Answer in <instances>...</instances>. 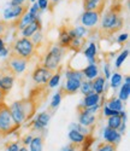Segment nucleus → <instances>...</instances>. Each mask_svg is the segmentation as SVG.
Here are the masks:
<instances>
[{
  "mask_svg": "<svg viewBox=\"0 0 130 151\" xmlns=\"http://www.w3.org/2000/svg\"><path fill=\"white\" fill-rule=\"evenodd\" d=\"M6 47H5V42H4V40H3V36H0V52L1 51H4Z\"/></svg>",
  "mask_w": 130,
  "mask_h": 151,
  "instance_id": "50",
  "label": "nucleus"
},
{
  "mask_svg": "<svg viewBox=\"0 0 130 151\" xmlns=\"http://www.w3.org/2000/svg\"><path fill=\"white\" fill-rule=\"evenodd\" d=\"M39 102L33 98V96H30L29 98H24L21 100H17V102H14L10 106V114L14 119V121L21 126L24 122L29 121L36 112V109L39 108Z\"/></svg>",
  "mask_w": 130,
  "mask_h": 151,
  "instance_id": "1",
  "label": "nucleus"
},
{
  "mask_svg": "<svg viewBox=\"0 0 130 151\" xmlns=\"http://www.w3.org/2000/svg\"><path fill=\"white\" fill-rule=\"evenodd\" d=\"M124 19L122 17V5L114 4L105 12L101 22V32H105V36H111L122 29Z\"/></svg>",
  "mask_w": 130,
  "mask_h": 151,
  "instance_id": "2",
  "label": "nucleus"
},
{
  "mask_svg": "<svg viewBox=\"0 0 130 151\" xmlns=\"http://www.w3.org/2000/svg\"><path fill=\"white\" fill-rule=\"evenodd\" d=\"M86 137H87V135L80 133L79 131H76V129H74V128L69 132V139H70L71 143H74V144H81V143H83V142L86 140Z\"/></svg>",
  "mask_w": 130,
  "mask_h": 151,
  "instance_id": "21",
  "label": "nucleus"
},
{
  "mask_svg": "<svg viewBox=\"0 0 130 151\" xmlns=\"http://www.w3.org/2000/svg\"><path fill=\"white\" fill-rule=\"evenodd\" d=\"M28 0H11V6H17V5H25Z\"/></svg>",
  "mask_w": 130,
  "mask_h": 151,
  "instance_id": "42",
  "label": "nucleus"
},
{
  "mask_svg": "<svg viewBox=\"0 0 130 151\" xmlns=\"http://www.w3.org/2000/svg\"><path fill=\"white\" fill-rule=\"evenodd\" d=\"M74 29V35H75V37H82L87 34V29H86V27H76V28H72Z\"/></svg>",
  "mask_w": 130,
  "mask_h": 151,
  "instance_id": "36",
  "label": "nucleus"
},
{
  "mask_svg": "<svg viewBox=\"0 0 130 151\" xmlns=\"http://www.w3.org/2000/svg\"><path fill=\"white\" fill-rule=\"evenodd\" d=\"M18 151H28V149H27V147H22V149H19Z\"/></svg>",
  "mask_w": 130,
  "mask_h": 151,
  "instance_id": "51",
  "label": "nucleus"
},
{
  "mask_svg": "<svg viewBox=\"0 0 130 151\" xmlns=\"http://www.w3.org/2000/svg\"><path fill=\"white\" fill-rule=\"evenodd\" d=\"M72 127H74V129H76V131H79L80 133H82V134H84V135H87L88 134V129H87V127H84V126H82V124H71Z\"/></svg>",
  "mask_w": 130,
  "mask_h": 151,
  "instance_id": "39",
  "label": "nucleus"
},
{
  "mask_svg": "<svg viewBox=\"0 0 130 151\" xmlns=\"http://www.w3.org/2000/svg\"><path fill=\"white\" fill-rule=\"evenodd\" d=\"M59 81H60V74L59 73H54L51 76V79L48 80V82H47L48 83V87H49V88H54V87L58 86Z\"/></svg>",
  "mask_w": 130,
  "mask_h": 151,
  "instance_id": "30",
  "label": "nucleus"
},
{
  "mask_svg": "<svg viewBox=\"0 0 130 151\" xmlns=\"http://www.w3.org/2000/svg\"><path fill=\"white\" fill-rule=\"evenodd\" d=\"M63 56H64V47L56 45V46L52 47L48 51V53L45 56L42 65L46 67L47 69H49L51 71H56L59 68Z\"/></svg>",
  "mask_w": 130,
  "mask_h": 151,
  "instance_id": "5",
  "label": "nucleus"
},
{
  "mask_svg": "<svg viewBox=\"0 0 130 151\" xmlns=\"http://www.w3.org/2000/svg\"><path fill=\"white\" fill-rule=\"evenodd\" d=\"M106 0H83L84 11H96L101 15L105 9Z\"/></svg>",
  "mask_w": 130,
  "mask_h": 151,
  "instance_id": "13",
  "label": "nucleus"
},
{
  "mask_svg": "<svg viewBox=\"0 0 130 151\" xmlns=\"http://www.w3.org/2000/svg\"><path fill=\"white\" fill-rule=\"evenodd\" d=\"M83 55L90 60V62H94V58H95V56H96V45L94 44V42H92V44H89V46L84 50V52H83Z\"/></svg>",
  "mask_w": 130,
  "mask_h": 151,
  "instance_id": "24",
  "label": "nucleus"
},
{
  "mask_svg": "<svg viewBox=\"0 0 130 151\" xmlns=\"http://www.w3.org/2000/svg\"><path fill=\"white\" fill-rule=\"evenodd\" d=\"M130 97V83L129 82H125L122 88H121V92H119V99L121 100H128Z\"/></svg>",
  "mask_w": 130,
  "mask_h": 151,
  "instance_id": "26",
  "label": "nucleus"
},
{
  "mask_svg": "<svg viewBox=\"0 0 130 151\" xmlns=\"http://www.w3.org/2000/svg\"><path fill=\"white\" fill-rule=\"evenodd\" d=\"M80 90L82 91L83 94H88V93H92L93 88H92V82L90 81H81V86H80Z\"/></svg>",
  "mask_w": 130,
  "mask_h": 151,
  "instance_id": "31",
  "label": "nucleus"
},
{
  "mask_svg": "<svg viewBox=\"0 0 130 151\" xmlns=\"http://www.w3.org/2000/svg\"><path fill=\"white\" fill-rule=\"evenodd\" d=\"M82 44H83V39H81V37H74V39L70 41L68 48H71L74 51H79L82 46Z\"/></svg>",
  "mask_w": 130,
  "mask_h": 151,
  "instance_id": "29",
  "label": "nucleus"
},
{
  "mask_svg": "<svg viewBox=\"0 0 130 151\" xmlns=\"http://www.w3.org/2000/svg\"><path fill=\"white\" fill-rule=\"evenodd\" d=\"M29 7H28V4L25 5H17V6H11L5 9L4 11V17H5V21L7 22H11L12 19H18L21 18L25 12H28Z\"/></svg>",
  "mask_w": 130,
  "mask_h": 151,
  "instance_id": "9",
  "label": "nucleus"
},
{
  "mask_svg": "<svg viewBox=\"0 0 130 151\" xmlns=\"http://www.w3.org/2000/svg\"><path fill=\"white\" fill-rule=\"evenodd\" d=\"M104 71H105V79H109L110 78V65H109V63H106V65L104 67Z\"/></svg>",
  "mask_w": 130,
  "mask_h": 151,
  "instance_id": "47",
  "label": "nucleus"
},
{
  "mask_svg": "<svg viewBox=\"0 0 130 151\" xmlns=\"http://www.w3.org/2000/svg\"><path fill=\"white\" fill-rule=\"evenodd\" d=\"M71 40H72V37H71V35H70L69 29L61 27V28L59 29V40H58L59 44H58V45L65 48V47L69 46V44H70Z\"/></svg>",
  "mask_w": 130,
  "mask_h": 151,
  "instance_id": "17",
  "label": "nucleus"
},
{
  "mask_svg": "<svg viewBox=\"0 0 130 151\" xmlns=\"http://www.w3.org/2000/svg\"><path fill=\"white\" fill-rule=\"evenodd\" d=\"M6 96H7V94H6L3 90H0V105L5 103V98H6Z\"/></svg>",
  "mask_w": 130,
  "mask_h": 151,
  "instance_id": "48",
  "label": "nucleus"
},
{
  "mask_svg": "<svg viewBox=\"0 0 130 151\" xmlns=\"http://www.w3.org/2000/svg\"><path fill=\"white\" fill-rule=\"evenodd\" d=\"M61 98H63V94L60 93V91H58V93L54 94L53 99H52V102H51V106H49V109H51L52 111H54V110L59 106V104H60V102H61Z\"/></svg>",
  "mask_w": 130,
  "mask_h": 151,
  "instance_id": "28",
  "label": "nucleus"
},
{
  "mask_svg": "<svg viewBox=\"0 0 130 151\" xmlns=\"http://www.w3.org/2000/svg\"><path fill=\"white\" fill-rule=\"evenodd\" d=\"M41 29H42V24H41L40 17H39V18L34 19L33 22H30L29 24H27V26L22 29V35L24 37H30L34 33L41 30Z\"/></svg>",
  "mask_w": 130,
  "mask_h": 151,
  "instance_id": "15",
  "label": "nucleus"
},
{
  "mask_svg": "<svg viewBox=\"0 0 130 151\" xmlns=\"http://www.w3.org/2000/svg\"><path fill=\"white\" fill-rule=\"evenodd\" d=\"M107 106L111 108L112 110H116V111H122V109H123V100H121L119 98H112V99H110Z\"/></svg>",
  "mask_w": 130,
  "mask_h": 151,
  "instance_id": "25",
  "label": "nucleus"
},
{
  "mask_svg": "<svg viewBox=\"0 0 130 151\" xmlns=\"http://www.w3.org/2000/svg\"><path fill=\"white\" fill-rule=\"evenodd\" d=\"M116 146H117V145H114V144H112V143H109V142L101 143V144L98 146V151H116Z\"/></svg>",
  "mask_w": 130,
  "mask_h": 151,
  "instance_id": "33",
  "label": "nucleus"
},
{
  "mask_svg": "<svg viewBox=\"0 0 130 151\" xmlns=\"http://www.w3.org/2000/svg\"><path fill=\"white\" fill-rule=\"evenodd\" d=\"M122 119L119 115H113V116H109V120H107V127L110 128H113V129H118L119 126L122 124Z\"/></svg>",
  "mask_w": 130,
  "mask_h": 151,
  "instance_id": "23",
  "label": "nucleus"
},
{
  "mask_svg": "<svg viewBox=\"0 0 130 151\" xmlns=\"http://www.w3.org/2000/svg\"><path fill=\"white\" fill-rule=\"evenodd\" d=\"M30 39H31V41L34 42V45L37 47L39 45L41 44V41H42V33H41V30L34 33V34L30 36Z\"/></svg>",
  "mask_w": 130,
  "mask_h": 151,
  "instance_id": "35",
  "label": "nucleus"
},
{
  "mask_svg": "<svg viewBox=\"0 0 130 151\" xmlns=\"http://www.w3.org/2000/svg\"><path fill=\"white\" fill-rule=\"evenodd\" d=\"M121 138H122V135L117 129L106 127L105 131H104V139H105L106 142H109V143H112V144L117 145L121 142Z\"/></svg>",
  "mask_w": 130,
  "mask_h": 151,
  "instance_id": "16",
  "label": "nucleus"
},
{
  "mask_svg": "<svg viewBox=\"0 0 130 151\" xmlns=\"http://www.w3.org/2000/svg\"><path fill=\"white\" fill-rule=\"evenodd\" d=\"M100 14L96 11H84L81 17L83 27H94L100 19Z\"/></svg>",
  "mask_w": 130,
  "mask_h": 151,
  "instance_id": "12",
  "label": "nucleus"
},
{
  "mask_svg": "<svg viewBox=\"0 0 130 151\" xmlns=\"http://www.w3.org/2000/svg\"><path fill=\"white\" fill-rule=\"evenodd\" d=\"M11 51L17 53L18 56L25 58L27 60L31 59L36 52H37V47L34 45V42L31 41L30 37H19V39H17L14 45H12L11 47Z\"/></svg>",
  "mask_w": 130,
  "mask_h": 151,
  "instance_id": "3",
  "label": "nucleus"
},
{
  "mask_svg": "<svg viewBox=\"0 0 130 151\" xmlns=\"http://www.w3.org/2000/svg\"><path fill=\"white\" fill-rule=\"evenodd\" d=\"M122 82V75L119 73H114L112 75V78H111V86H112V88L116 90L117 87H118Z\"/></svg>",
  "mask_w": 130,
  "mask_h": 151,
  "instance_id": "32",
  "label": "nucleus"
},
{
  "mask_svg": "<svg viewBox=\"0 0 130 151\" xmlns=\"http://www.w3.org/2000/svg\"><path fill=\"white\" fill-rule=\"evenodd\" d=\"M128 56H129V50H124V51L118 56V58L116 59V68H121V65L123 64V62L126 59Z\"/></svg>",
  "mask_w": 130,
  "mask_h": 151,
  "instance_id": "34",
  "label": "nucleus"
},
{
  "mask_svg": "<svg viewBox=\"0 0 130 151\" xmlns=\"http://www.w3.org/2000/svg\"><path fill=\"white\" fill-rule=\"evenodd\" d=\"M128 37H129V34H128V33H125V34H122V35L118 37V42H119V44H123V42L128 41Z\"/></svg>",
  "mask_w": 130,
  "mask_h": 151,
  "instance_id": "46",
  "label": "nucleus"
},
{
  "mask_svg": "<svg viewBox=\"0 0 130 151\" xmlns=\"http://www.w3.org/2000/svg\"><path fill=\"white\" fill-rule=\"evenodd\" d=\"M16 75L10 70L7 65H3L0 68V90H3L6 94L12 90Z\"/></svg>",
  "mask_w": 130,
  "mask_h": 151,
  "instance_id": "7",
  "label": "nucleus"
},
{
  "mask_svg": "<svg viewBox=\"0 0 130 151\" xmlns=\"http://www.w3.org/2000/svg\"><path fill=\"white\" fill-rule=\"evenodd\" d=\"M0 21H1V19H0Z\"/></svg>",
  "mask_w": 130,
  "mask_h": 151,
  "instance_id": "53",
  "label": "nucleus"
},
{
  "mask_svg": "<svg viewBox=\"0 0 130 151\" xmlns=\"http://www.w3.org/2000/svg\"><path fill=\"white\" fill-rule=\"evenodd\" d=\"M99 100H100V94L95 93V92H92V93H88L86 94L84 97V106L86 108H89V106H93L95 104H99Z\"/></svg>",
  "mask_w": 130,
  "mask_h": 151,
  "instance_id": "20",
  "label": "nucleus"
},
{
  "mask_svg": "<svg viewBox=\"0 0 130 151\" xmlns=\"http://www.w3.org/2000/svg\"><path fill=\"white\" fill-rule=\"evenodd\" d=\"M6 149H7V151H18L19 150V146H18L17 143H12V144L7 145Z\"/></svg>",
  "mask_w": 130,
  "mask_h": 151,
  "instance_id": "43",
  "label": "nucleus"
},
{
  "mask_svg": "<svg viewBox=\"0 0 130 151\" xmlns=\"http://www.w3.org/2000/svg\"><path fill=\"white\" fill-rule=\"evenodd\" d=\"M49 120H51V115L48 114L47 111L37 114V115H36V119H35V121H34V123H33V129H34V131H37V132L44 131L45 127L48 124Z\"/></svg>",
  "mask_w": 130,
  "mask_h": 151,
  "instance_id": "14",
  "label": "nucleus"
},
{
  "mask_svg": "<svg viewBox=\"0 0 130 151\" xmlns=\"http://www.w3.org/2000/svg\"><path fill=\"white\" fill-rule=\"evenodd\" d=\"M105 85H106V79L104 76H96L93 79L92 81V88H93V92L98 93V94H101L105 91Z\"/></svg>",
  "mask_w": 130,
  "mask_h": 151,
  "instance_id": "18",
  "label": "nucleus"
},
{
  "mask_svg": "<svg viewBox=\"0 0 130 151\" xmlns=\"http://www.w3.org/2000/svg\"><path fill=\"white\" fill-rule=\"evenodd\" d=\"M82 74L88 79V80H93L94 78L98 76L99 74V69H98V65L94 64V63H90L88 67H86L83 70H82Z\"/></svg>",
  "mask_w": 130,
  "mask_h": 151,
  "instance_id": "19",
  "label": "nucleus"
},
{
  "mask_svg": "<svg viewBox=\"0 0 130 151\" xmlns=\"http://www.w3.org/2000/svg\"><path fill=\"white\" fill-rule=\"evenodd\" d=\"M4 64L7 65L10 68V70L17 76V75L22 74L25 70L27 64H28V60L25 58H23V57H21V56H18L17 53L12 52L10 50V53H9V56H7Z\"/></svg>",
  "mask_w": 130,
  "mask_h": 151,
  "instance_id": "6",
  "label": "nucleus"
},
{
  "mask_svg": "<svg viewBox=\"0 0 130 151\" xmlns=\"http://www.w3.org/2000/svg\"><path fill=\"white\" fill-rule=\"evenodd\" d=\"M36 4L39 5V7H40L41 11H44V10H46V9L48 7L49 0H37V3H36Z\"/></svg>",
  "mask_w": 130,
  "mask_h": 151,
  "instance_id": "41",
  "label": "nucleus"
},
{
  "mask_svg": "<svg viewBox=\"0 0 130 151\" xmlns=\"http://www.w3.org/2000/svg\"><path fill=\"white\" fill-rule=\"evenodd\" d=\"M29 12H30V14L35 18H39V17H40V14H41V10H40V7H39V5L36 3H34V5L31 6V9L29 10Z\"/></svg>",
  "mask_w": 130,
  "mask_h": 151,
  "instance_id": "37",
  "label": "nucleus"
},
{
  "mask_svg": "<svg viewBox=\"0 0 130 151\" xmlns=\"http://www.w3.org/2000/svg\"><path fill=\"white\" fill-rule=\"evenodd\" d=\"M56 71H51L49 69H47L44 65H37L35 68V70L33 71V81L37 85H45L48 82V80L51 79V76L53 75Z\"/></svg>",
  "mask_w": 130,
  "mask_h": 151,
  "instance_id": "8",
  "label": "nucleus"
},
{
  "mask_svg": "<svg viewBox=\"0 0 130 151\" xmlns=\"http://www.w3.org/2000/svg\"><path fill=\"white\" fill-rule=\"evenodd\" d=\"M77 111H79V121L80 124L84 126V127H89L95 122V115L90 114L86 110L84 105H79L77 106Z\"/></svg>",
  "mask_w": 130,
  "mask_h": 151,
  "instance_id": "11",
  "label": "nucleus"
},
{
  "mask_svg": "<svg viewBox=\"0 0 130 151\" xmlns=\"http://www.w3.org/2000/svg\"><path fill=\"white\" fill-rule=\"evenodd\" d=\"M61 151H76V144H70V145H66L65 147L61 149Z\"/></svg>",
  "mask_w": 130,
  "mask_h": 151,
  "instance_id": "45",
  "label": "nucleus"
},
{
  "mask_svg": "<svg viewBox=\"0 0 130 151\" xmlns=\"http://www.w3.org/2000/svg\"><path fill=\"white\" fill-rule=\"evenodd\" d=\"M59 1H60V0H49V4H48V7H47V9L52 12V11H53V9H54V6H56Z\"/></svg>",
  "mask_w": 130,
  "mask_h": 151,
  "instance_id": "44",
  "label": "nucleus"
},
{
  "mask_svg": "<svg viewBox=\"0 0 130 151\" xmlns=\"http://www.w3.org/2000/svg\"><path fill=\"white\" fill-rule=\"evenodd\" d=\"M30 1H33V3H35V1H36V0H30Z\"/></svg>",
  "mask_w": 130,
  "mask_h": 151,
  "instance_id": "52",
  "label": "nucleus"
},
{
  "mask_svg": "<svg viewBox=\"0 0 130 151\" xmlns=\"http://www.w3.org/2000/svg\"><path fill=\"white\" fill-rule=\"evenodd\" d=\"M9 29V22L7 21H0V36H3Z\"/></svg>",
  "mask_w": 130,
  "mask_h": 151,
  "instance_id": "38",
  "label": "nucleus"
},
{
  "mask_svg": "<svg viewBox=\"0 0 130 151\" xmlns=\"http://www.w3.org/2000/svg\"><path fill=\"white\" fill-rule=\"evenodd\" d=\"M80 86H81V80L74 79V78H66V82H65V85L63 87H60L59 91L63 94V97L70 96V94H75L79 91Z\"/></svg>",
  "mask_w": 130,
  "mask_h": 151,
  "instance_id": "10",
  "label": "nucleus"
},
{
  "mask_svg": "<svg viewBox=\"0 0 130 151\" xmlns=\"http://www.w3.org/2000/svg\"><path fill=\"white\" fill-rule=\"evenodd\" d=\"M31 139H33V137H31V135H27V137L24 138V140H23L24 145H28V144L31 142Z\"/></svg>",
  "mask_w": 130,
  "mask_h": 151,
  "instance_id": "49",
  "label": "nucleus"
},
{
  "mask_svg": "<svg viewBox=\"0 0 130 151\" xmlns=\"http://www.w3.org/2000/svg\"><path fill=\"white\" fill-rule=\"evenodd\" d=\"M19 126L14 121L10 110H9V105H6L5 103L0 105V138H5L9 134H12L15 131L18 129Z\"/></svg>",
  "mask_w": 130,
  "mask_h": 151,
  "instance_id": "4",
  "label": "nucleus"
},
{
  "mask_svg": "<svg viewBox=\"0 0 130 151\" xmlns=\"http://www.w3.org/2000/svg\"><path fill=\"white\" fill-rule=\"evenodd\" d=\"M104 114H105V116H113V115H119V111H116L109 106H105L104 108Z\"/></svg>",
  "mask_w": 130,
  "mask_h": 151,
  "instance_id": "40",
  "label": "nucleus"
},
{
  "mask_svg": "<svg viewBox=\"0 0 130 151\" xmlns=\"http://www.w3.org/2000/svg\"><path fill=\"white\" fill-rule=\"evenodd\" d=\"M65 75H66V78H74V79H79L81 81L84 80V75L82 74V71H79L76 69H69L66 73H65Z\"/></svg>",
  "mask_w": 130,
  "mask_h": 151,
  "instance_id": "27",
  "label": "nucleus"
},
{
  "mask_svg": "<svg viewBox=\"0 0 130 151\" xmlns=\"http://www.w3.org/2000/svg\"><path fill=\"white\" fill-rule=\"evenodd\" d=\"M29 145H30V151H42L44 138L41 135H37V137L33 138L31 142L29 143Z\"/></svg>",
  "mask_w": 130,
  "mask_h": 151,
  "instance_id": "22",
  "label": "nucleus"
}]
</instances>
